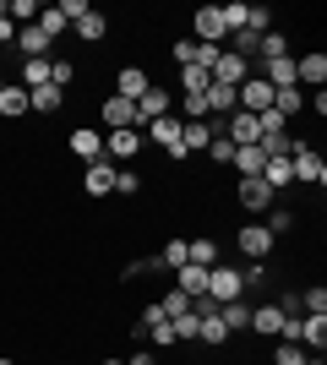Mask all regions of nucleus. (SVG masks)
<instances>
[{"label":"nucleus","mask_w":327,"mask_h":365,"mask_svg":"<svg viewBox=\"0 0 327 365\" xmlns=\"http://www.w3.org/2000/svg\"><path fill=\"white\" fill-rule=\"evenodd\" d=\"M289 169H295V185H327V158L311 142H295V148H289Z\"/></svg>","instance_id":"obj_1"},{"label":"nucleus","mask_w":327,"mask_h":365,"mask_svg":"<svg viewBox=\"0 0 327 365\" xmlns=\"http://www.w3.org/2000/svg\"><path fill=\"white\" fill-rule=\"evenodd\" d=\"M191 38H197V44H224V38H229L224 11H218V6H197V16H191Z\"/></svg>","instance_id":"obj_2"},{"label":"nucleus","mask_w":327,"mask_h":365,"mask_svg":"<svg viewBox=\"0 0 327 365\" xmlns=\"http://www.w3.org/2000/svg\"><path fill=\"white\" fill-rule=\"evenodd\" d=\"M246 294V278L234 273V267H207V300H218V305H229V300H240Z\"/></svg>","instance_id":"obj_3"},{"label":"nucleus","mask_w":327,"mask_h":365,"mask_svg":"<svg viewBox=\"0 0 327 365\" xmlns=\"http://www.w3.org/2000/svg\"><path fill=\"white\" fill-rule=\"evenodd\" d=\"M137 153H142V131H137V125H125V131H104V158H109V164L125 169Z\"/></svg>","instance_id":"obj_4"},{"label":"nucleus","mask_w":327,"mask_h":365,"mask_svg":"<svg viewBox=\"0 0 327 365\" xmlns=\"http://www.w3.org/2000/svg\"><path fill=\"white\" fill-rule=\"evenodd\" d=\"M16 49H22V61H49V55H55V38H49L38 22H28V28H16Z\"/></svg>","instance_id":"obj_5"},{"label":"nucleus","mask_w":327,"mask_h":365,"mask_svg":"<svg viewBox=\"0 0 327 365\" xmlns=\"http://www.w3.org/2000/svg\"><path fill=\"white\" fill-rule=\"evenodd\" d=\"M98 120H104V131H125V125H137V104L120 98V93H109L104 104H98Z\"/></svg>","instance_id":"obj_6"},{"label":"nucleus","mask_w":327,"mask_h":365,"mask_svg":"<svg viewBox=\"0 0 327 365\" xmlns=\"http://www.w3.org/2000/svg\"><path fill=\"white\" fill-rule=\"evenodd\" d=\"M170 109H175L170 88H147V93L137 98V131H142V125H153V120H164Z\"/></svg>","instance_id":"obj_7"},{"label":"nucleus","mask_w":327,"mask_h":365,"mask_svg":"<svg viewBox=\"0 0 327 365\" xmlns=\"http://www.w3.org/2000/svg\"><path fill=\"white\" fill-rule=\"evenodd\" d=\"M234 245H240L251 262H267V257H273V235H267V224H246L240 235H234Z\"/></svg>","instance_id":"obj_8"},{"label":"nucleus","mask_w":327,"mask_h":365,"mask_svg":"<svg viewBox=\"0 0 327 365\" xmlns=\"http://www.w3.org/2000/svg\"><path fill=\"white\" fill-rule=\"evenodd\" d=\"M115 169H120V164H109V158L88 164V175H82V191H88V197H115Z\"/></svg>","instance_id":"obj_9"},{"label":"nucleus","mask_w":327,"mask_h":365,"mask_svg":"<svg viewBox=\"0 0 327 365\" xmlns=\"http://www.w3.org/2000/svg\"><path fill=\"white\" fill-rule=\"evenodd\" d=\"M71 153H77L82 164H98V158H104V131H93V125H77V131H71Z\"/></svg>","instance_id":"obj_10"},{"label":"nucleus","mask_w":327,"mask_h":365,"mask_svg":"<svg viewBox=\"0 0 327 365\" xmlns=\"http://www.w3.org/2000/svg\"><path fill=\"white\" fill-rule=\"evenodd\" d=\"M246 76H251V61H240V55H229V49L213 61V82H224V88H240Z\"/></svg>","instance_id":"obj_11"},{"label":"nucleus","mask_w":327,"mask_h":365,"mask_svg":"<svg viewBox=\"0 0 327 365\" xmlns=\"http://www.w3.org/2000/svg\"><path fill=\"white\" fill-rule=\"evenodd\" d=\"M240 207H246V213H262V207H273V185H267L262 175L240 180Z\"/></svg>","instance_id":"obj_12"},{"label":"nucleus","mask_w":327,"mask_h":365,"mask_svg":"<svg viewBox=\"0 0 327 365\" xmlns=\"http://www.w3.org/2000/svg\"><path fill=\"white\" fill-rule=\"evenodd\" d=\"M327 82V55H300L295 61V88H322Z\"/></svg>","instance_id":"obj_13"},{"label":"nucleus","mask_w":327,"mask_h":365,"mask_svg":"<svg viewBox=\"0 0 327 365\" xmlns=\"http://www.w3.org/2000/svg\"><path fill=\"white\" fill-rule=\"evenodd\" d=\"M262 180L273 185V197L295 185V169H289V153H273V158H267V164H262Z\"/></svg>","instance_id":"obj_14"},{"label":"nucleus","mask_w":327,"mask_h":365,"mask_svg":"<svg viewBox=\"0 0 327 365\" xmlns=\"http://www.w3.org/2000/svg\"><path fill=\"white\" fill-rule=\"evenodd\" d=\"M147 88H153V82H147V71H142V66H120V76H115V93H120V98H131V104H137Z\"/></svg>","instance_id":"obj_15"},{"label":"nucleus","mask_w":327,"mask_h":365,"mask_svg":"<svg viewBox=\"0 0 327 365\" xmlns=\"http://www.w3.org/2000/svg\"><path fill=\"white\" fill-rule=\"evenodd\" d=\"M142 137H147V142H158V148L170 153L175 142H180V115H175V109H170V115H164V120H153V125H142Z\"/></svg>","instance_id":"obj_16"},{"label":"nucleus","mask_w":327,"mask_h":365,"mask_svg":"<svg viewBox=\"0 0 327 365\" xmlns=\"http://www.w3.org/2000/svg\"><path fill=\"white\" fill-rule=\"evenodd\" d=\"M175 289L186 294V300L207 294V267H197V262H186V267H175Z\"/></svg>","instance_id":"obj_17"},{"label":"nucleus","mask_w":327,"mask_h":365,"mask_svg":"<svg viewBox=\"0 0 327 365\" xmlns=\"http://www.w3.org/2000/svg\"><path fill=\"white\" fill-rule=\"evenodd\" d=\"M55 109H66V93L55 88V82H44V88L28 93V115H55Z\"/></svg>","instance_id":"obj_18"},{"label":"nucleus","mask_w":327,"mask_h":365,"mask_svg":"<svg viewBox=\"0 0 327 365\" xmlns=\"http://www.w3.org/2000/svg\"><path fill=\"white\" fill-rule=\"evenodd\" d=\"M234 175H240V180H251V175H262V164H267V153L256 148V142H251V148H234Z\"/></svg>","instance_id":"obj_19"},{"label":"nucleus","mask_w":327,"mask_h":365,"mask_svg":"<svg viewBox=\"0 0 327 365\" xmlns=\"http://www.w3.org/2000/svg\"><path fill=\"white\" fill-rule=\"evenodd\" d=\"M0 115H6V120H22V115H28V88L6 82V88H0Z\"/></svg>","instance_id":"obj_20"},{"label":"nucleus","mask_w":327,"mask_h":365,"mask_svg":"<svg viewBox=\"0 0 327 365\" xmlns=\"http://www.w3.org/2000/svg\"><path fill=\"white\" fill-rule=\"evenodd\" d=\"M273 109H279L284 120H295L300 109H306V88H273Z\"/></svg>","instance_id":"obj_21"},{"label":"nucleus","mask_w":327,"mask_h":365,"mask_svg":"<svg viewBox=\"0 0 327 365\" xmlns=\"http://www.w3.org/2000/svg\"><path fill=\"white\" fill-rule=\"evenodd\" d=\"M207 115H234V88H224V82H213V88L202 93Z\"/></svg>","instance_id":"obj_22"},{"label":"nucleus","mask_w":327,"mask_h":365,"mask_svg":"<svg viewBox=\"0 0 327 365\" xmlns=\"http://www.w3.org/2000/svg\"><path fill=\"white\" fill-rule=\"evenodd\" d=\"M147 267H164V273H175V267H186V240H170L158 257H147Z\"/></svg>","instance_id":"obj_23"},{"label":"nucleus","mask_w":327,"mask_h":365,"mask_svg":"<svg viewBox=\"0 0 327 365\" xmlns=\"http://www.w3.org/2000/svg\"><path fill=\"white\" fill-rule=\"evenodd\" d=\"M71 28H77V38H88V44H98V38H104V33H109V16H104V11H88V16H82V22H71Z\"/></svg>","instance_id":"obj_24"},{"label":"nucleus","mask_w":327,"mask_h":365,"mask_svg":"<svg viewBox=\"0 0 327 365\" xmlns=\"http://www.w3.org/2000/svg\"><path fill=\"white\" fill-rule=\"evenodd\" d=\"M186 262H197V267H218V245L197 235V240H186Z\"/></svg>","instance_id":"obj_25"},{"label":"nucleus","mask_w":327,"mask_h":365,"mask_svg":"<svg viewBox=\"0 0 327 365\" xmlns=\"http://www.w3.org/2000/svg\"><path fill=\"white\" fill-rule=\"evenodd\" d=\"M180 82H186V98H202V93L213 88V71H202V66H186V71H180Z\"/></svg>","instance_id":"obj_26"},{"label":"nucleus","mask_w":327,"mask_h":365,"mask_svg":"<svg viewBox=\"0 0 327 365\" xmlns=\"http://www.w3.org/2000/svg\"><path fill=\"white\" fill-rule=\"evenodd\" d=\"M218 322H224L229 333H240V327H246V322H251V305H246V300H229V305H224V311H218Z\"/></svg>","instance_id":"obj_27"},{"label":"nucleus","mask_w":327,"mask_h":365,"mask_svg":"<svg viewBox=\"0 0 327 365\" xmlns=\"http://www.w3.org/2000/svg\"><path fill=\"white\" fill-rule=\"evenodd\" d=\"M197 322H202V327H197V338H202V344H213V349H218V344H229V327H224L218 317H197Z\"/></svg>","instance_id":"obj_28"},{"label":"nucleus","mask_w":327,"mask_h":365,"mask_svg":"<svg viewBox=\"0 0 327 365\" xmlns=\"http://www.w3.org/2000/svg\"><path fill=\"white\" fill-rule=\"evenodd\" d=\"M49 82H55V88H71V82H77V66H71V61H61V55H49Z\"/></svg>","instance_id":"obj_29"},{"label":"nucleus","mask_w":327,"mask_h":365,"mask_svg":"<svg viewBox=\"0 0 327 365\" xmlns=\"http://www.w3.org/2000/svg\"><path fill=\"white\" fill-rule=\"evenodd\" d=\"M311 354L300 349V344H289V338H279V349H273V365H306Z\"/></svg>","instance_id":"obj_30"},{"label":"nucleus","mask_w":327,"mask_h":365,"mask_svg":"<svg viewBox=\"0 0 327 365\" xmlns=\"http://www.w3.org/2000/svg\"><path fill=\"white\" fill-rule=\"evenodd\" d=\"M38 28H44V33H49V38H61V33H66V28H71V22H66V16H61V11H55V6H38Z\"/></svg>","instance_id":"obj_31"},{"label":"nucleus","mask_w":327,"mask_h":365,"mask_svg":"<svg viewBox=\"0 0 327 365\" xmlns=\"http://www.w3.org/2000/svg\"><path fill=\"white\" fill-rule=\"evenodd\" d=\"M142 180H137V169H115V197H137Z\"/></svg>","instance_id":"obj_32"},{"label":"nucleus","mask_w":327,"mask_h":365,"mask_svg":"<svg viewBox=\"0 0 327 365\" xmlns=\"http://www.w3.org/2000/svg\"><path fill=\"white\" fill-rule=\"evenodd\" d=\"M175 66H180V71H186V66H197V38H175Z\"/></svg>","instance_id":"obj_33"},{"label":"nucleus","mask_w":327,"mask_h":365,"mask_svg":"<svg viewBox=\"0 0 327 365\" xmlns=\"http://www.w3.org/2000/svg\"><path fill=\"white\" fill-rule=\"evenodd\" d=\"M147 338H153L158 349H170V344H180V338H175V322H153V327H147Z\"/></svg>","instance_id":"obj_34"},{"label":"nucleus","mask_w":327,"mask_h":365,"mask_svg":"<svg viewBox=\"0 0 327 365\" xmlns=\"http://www.w3.org/2000/svg\"><path fill=\"white\" fill-rule=\"evenodd\" d=\"M197 327H202V322H197V311L175 317V338H180V344H191V338H197Z\"/></svg>","instance_id":"obj_35"},{"label":"nucleus","mask_w":327,"mask_h":365,"mask_svg":"<svg viewBox=\"0 0 327 365\" xmlns=\"http://www.w3.org/2000/svg\"><path fill=\"white\" fill-rule=\"evenodd\" d=\"M207 158H213V164H229V158H234V142L229 137H213V142H207Z\"/></svg>","instance_id":"obj_36"},{"label":"nucleus","mask_w":327,"mask_h":365,"mask_svg":"<svg viewBox=\"0 0 327 365\" xmlns=\"http://www.w3.org/2000/svg\"><path fill=\"white\" fill-rule=\"evenodd\" d=\"M55 11H61L66 22H82V16L93 11V6H88V0H61V6H55Z\"/></svg>","instance_id":"obj_37"},{"label":"nucleus","mask_w":327,"mask_h":365,"mask_svg":"<svg viewBox=\"0 0 327 365\" xmlns=\"http://www.w3.org/2000/svg\"><path fill=\"white\" fill-rule=\"evenodd\" d=\"M6 44H16V22L6 16V6H0V49H6Z\"/></svg>","instance_id":"obj_38"},{"label":"nucleus","mask_w":327,"mask_h":365,"mask_svg":"<svg viewBox=\"0 0 327 365\" xmlns=\"http://www.w3.org/2000/svg\"><path fill=\"white\" fill-rule=\"evenodd\" d=\"M284 229H295V213H273V224H267V235H284Z\"/></svg>","instance_id":"obj_39"},{"label":"nucleus","mask_w":327,"mask_h":365,"mask_svg":"<svg viewBox=\"0 0 327 365\" xmlns=\"http://www.w3.org/2000/svg\"><path fill=\"white\" fill-rule=\"evenodd\" d=\"M306 109H316V115H327V88H316L311 98H306Z\"/></svg>","instance_id":"obj_40"},{"label":"nucleus","mask_w":327,"mask_h":365,"mask_svg":"<svg viewBox=\"0 0 327 365\" xmlns=\"http://www.w3.org/2000/svg\"><path fill=\"white\" fill-rule=\"evenodd\" d=\"M125 365H158V360H153V354H147V349H137V354H131V360H125Z\"/></svg>","instance_id":"obj_41"},{"label":"nucleus","mask_w":327,"mask_h":365,"mask_svg":"<svg viewBox=\"0 0 327 365\" xmlns=\"http://www.w3.org/2000/svg\"><path fill=\"white\" fill-rule=\"evenodd\" d=\"M306 365H327V360H322V354H311V360H306Z\"/></svg>","instance_id":"obj_42"},{"label":"nucleus","mask_w":327,"mask_h":365,"mask_svg":"<svg viewBox=\"0 0 327 365\" xmlns=\"http://www.w3.org/2000/svg\"><path fill=\"white\" fill-rule=\"evenodd\" d=\"M104 365H125V360H104Z\"/></svg>","instance_id":"obj_43"},{"label":"nucleus","mask_w":327,"mask_h":365,"mask_svg":"<svg viewBox=\"0 0 327 365\" xmlns=\"http://www.w3.org/2000/svg\"><path fill=\"white\" fill-rule=\"evenodd\" d=\"M0 88H6V71H0Z\"/></svg>","instance_id":"obj_44"},{"label":"nucleus","mask_w":327,"mask_h":365,"mask_svg":"<svg viewBox=\"0 0 327 365\" xmlns=\"http://www.w3.org/2000/svg\"><path fill=\"white\" fill-rule=\"evenodd\" d=\"M0 365H11V360H0Z\"/></svg>","instance_id":"obj_45"}]
</instances>
